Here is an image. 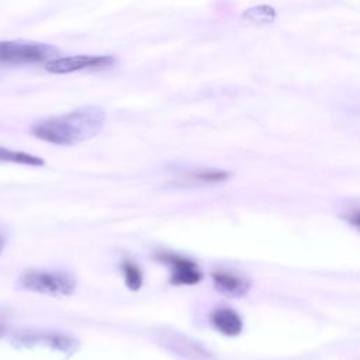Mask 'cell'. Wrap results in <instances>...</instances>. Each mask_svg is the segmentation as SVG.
<instances>
[{
    "label": "cell",
    "instance_id": "6da1fadb",
    "mask_svg": "<svg viewBox=\"0 0 360 360\" xmlns=\"http://www.w3.org/2000/svg\"><path fill=\"white\" fill-rule=\"evenodd\" d=\"M104 122V111L98 107L87 105L37 121L31 127V134L45 142L69 146L98 135Z\"/></svg>",
    "mask_w": 360,
    "mask_h": 360
},
{
    "label": "cell",
    "instance_id": "7a4b0ae2",
    "mask_svg": "<svg viewBox=\"0 0 360 360\" xmlns=\"http://www.w3.org/2000/svg\"><path fill=\"white\" fill-rule=\"evenodd\" d=\"M21 290L48 294L70 295L76 288V280L72 274L58 270H28L17 281Z\"/></svg>",
    "mask_w": 360,
    "mask_h": 360
},
{
    "label": "cell",
    "instance_id": "3957f363",
    "mask_svg": "<svg viewBox=\"0 0 360 360\" xmlns=\"http://www.w3.org/2000/svg\"><path fill=\"white\" fill-rule=\"evenodd\" d=\"M58 55L59 51L48 44L32 41H0V66L46 63Z\"/></svg>",
    "mask_w": 360,
    "mask_h": 360
},
{
    "label": "cell",
    "instance_id": "277c9868",
    "mask_svg": "<svg viewBox=\"0 0 360 360\" xmlns=\"http://www.w3.org/2000/svg\"><path fill=\"white\" fill-rule=\"evenodd\" d=\"M115 63V58L111 55H75L62 56L48 60L45 69L55 75H66L72 72H79L84 69L100 70L110 68Z\"/></svg>",
    "mask_w": 360,
    "mask_h": 360
},
{
    "label": "cell",
    "instance_id": "5b68a950",
    "mask_svg": "<svg viewBox=\"0 0 360 360\" xmlns=\"http://www.w3.org/2000/svg\"><path fill=\"white\" fill-rule=\"evenodd\" d=\"M155 259L166 264L172 270L170 283L174 285H194L202 278V274L197 264L181 255L172 252H159L155 255Z\"/></svg>",
    "mask_w": 360,
    "mask_h": 360
},
{
    "label": "cell",
    "instance_id": "8992f818",
    "mask_svg": "<svg viewBox=\"0 0 360 360\" xmlns=\"http://www.w3.org/2000/svg\"><path fill=\"white\" fill-rule=\"evenodd\" d=\"M162 342L167 349L188 360H207L210 357V353H207L198 343L190 340L179 332L163 333Z\"/></svg>",
    "mask_w": 360,
    "mask_h": 360
},
{
    "label": "cell",
    "instance_id": "52a82bcc",
    "mask_svg": "<svg viewBox=\"0 0 360 360\" xmlns=\"http://www.w3.org/2000/svg\"><path fill=\"white\" fill-rule=\"evenodd\" d=\"M17 340L22 345H45L53 349H58L60 352L69 353L73 352L77 346V343L68 335L63 333H51V332H24L18 335Z\"/></svg>",
    "mask_w": 360,
    "mask_h": 360
},
{
    "label": "cell",
    "instance_id": "ba28073f",
    "mask_svg": "<svg viewBox=\"0 0 360 360\" xmlns=\"http://www.w3.org/2000/svg\"><path fill=\"white\" fill-rule=\"evenodd\" d=\"M212 281L215 288L228 295V297H243L245 294H248L249 291V281L246 278H243L242 276H238L235 273L231 271H224V270H218L212 273Z\"/></svg>",
    "mask_w": 360,
    "mask_h": 360
},
{
    "label": "cell",
    "instance_id": "9c48e42d",
    "mask_svg": "<svg viewBox=\"0 0 360 360\" xmlns=\"http://www.w3.org/2000/svg\"><path fill=\"white\" fill-rule=\"evenodd\" d=\"M211 323L218 332L226 336H236L242 332L243 328L239 314L228 307L214 309V312L211 314Z\"/></svg>",
    "mask_w": 360,
    "mask_h": 360
},
{
    "label": "cell",
    "instance_id": "30bf717a",
    "mask_svg": "<svg viewBox=\"0 0 360 360\" xmlns=\"http://www.w3.org/2000/svg\"><path fill=\"white\" fill-rule=\"evenodd\" d=\"M229 177L228 172L217 170V169H204L187 172L180 176V184L188 186H200V184H215L222 183Z\"/></svg>",
    "mask_w": 360,
    "mask_h": 360
},
{
    "label": "cell",
    "instance_id": "8fae6325",
    "mask_svg": "<svg viewBox=\"0 0 360 360\" xmlns=\"http://www.w3.org/2000/svg\"><path fill=\"white\" fill-rule=\"evenodd\" d=\"M0 162L4 163H15V165H25V166H41L44 160L35 155L22 152V150H13L4 146H0Z\"/></svg>",
    "mask_w": 360,
    "mask_h": 360
},
{
    "label": "cell",
    "instance_id": "7c38bea8",
    "mask_svg": "<svg viewBox=\"0 0 360 360\" xmlns=\"http://www.w3.org/2000/svg\"><path fill=\"white\" fill-rule=\"evenodd\" d=\"M121 271H122V276H124V281H125V285L132 290V291H136L142 287V283H143V274H142V270L139 269V266L131 260H124L121 263Z\"/></svg>",
    "mask_w": 360,
    "mask_h": 360
},
{
    "label": "cell",
    "instance_id": "4fadbf2b",
    "mask_svg": "<svg viewBox=\"0 0 360 360\" xmlns=\"http://www.w3.org/2000/svg\"><path fill=\"white\" fill-rule=\"evenodd\" d=\"M242 17L250 22H256V24H269L273 22L276 18V10L271 6L267 4H260V6H255L250 7L248 10L243 11Z\"/></svg>",
    "mask_w": 360,
    "mask_h": 360
},
{
    "label": "cell",
    "instance_id": "5bb4252c",
    "mask_svg": "<svg viewBox=\"0 0 360 360\" xmlns=\"http://www.w3.org/2000/svg\"><path fill=\"white\" fill-rule=\"evenodd\" d=\"M345 218L349 224H352L356 229L360 231V210H354V211L349 212Z\"/></svg>",
    "mask_w": 360,
    "mask_h": 360
},
{
    "label": "cell",
    "instance_id": "9a60e30c",
    "mask_svg": "<svg viewBox=\"0 0 360 360\" xmlns=\"http://www.w3.org/2000/svg\"><path fill=\"white\" fill-rule=\"evenodd\" d=\"M6 243H7V239H6L4 233L0 231V255L3 253V250H4V248H6Z\"/></svg>",
    "mask_w": 360,
    "mask_h": 360
},
{
    "label": "cell",
    "instance_id": "2e32d148",
    "mask_svg": "<svg viewBox=\"0 0 360 360\" xmlns=\"http://www.w3.org/2000/svg\"><path fill=\"white\" fill-rule=\"evenodd\" d=\"M3 333H4V326L0 323V338L3 336Z\"/></svg>",
    "mask_w": 360,
    "mask_h": 360
}]
</instances>
